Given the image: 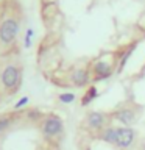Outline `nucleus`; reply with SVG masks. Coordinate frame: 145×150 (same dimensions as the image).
I'll return each instance as SVG.
<instances>
[{
  "label": "nucleus",
  "mask_w": 145,
  "mask_h": 150,
  "mask_svg": "<svg viewBox=\"0 0 145 150\" xmlns=\"http://www.w3.org/2000/svg\"><path fill=\"white\" fill-rule=\"evenodd\" d=\"M19 31V21L13 16L5 17L0 22V45L2 47H13Z\"/></svg>",
  "instance_id": "obj_4"
},
{
  "label": "nucleus",
  "mask_w": 145,
  "mask_h": 150,
  "mask_svg": "<svg viewBox=\"0 0 145 150\" xmlns=\"http://www.w3.org/2000/svg\"><path fill=\"white\" fill-rule=\"evenodd\" d=\"M22 66L16 61H5L0 66V97H9L20 89Z\"/></svg>",
  "instance_id": "obj_1"
},
{
  "label": "nucleus",
  "mask_w": 145,
  "mask_h": 150,
  "mask_svg": "<svg viewBox=\"0 0 145 150\" xmlns=\"http://www.w3.org/2000/svg\"><path fill=\"white\" fill-rule=\"evenodd\" d=\"M139 150H145V139L139 144Z\"/></svg>",
  "instance_id": "obj_17"
},
{
  "label": "nucleus",
  "mask_w": 145,
  "mask_h": 150,
  "mask_svg": "<svg viewBox=\"0 0 145 150\" xmlns=\"http://www.w3.org/2000/svg\"><path fill=\"white\" fill-rule=\"evenodd\" d=\"M109 120H111V116L108 114V112L91 111L86 114V117H84V128H86L89 133L98 136L108 125H109Z\"/></svg>",
  "instance_id": "obj_5"
},
{
  "label": "nucleus",
  "mask_w": 145,
  "mask_h": 150,
  "mask_svg": "<svg viewBox=\"0 0 145 150\" xmlns=\"http://www.w3.org/2000/svg\"><path fill=\"white\" fill-rule=\"evenodd\" d=\"M69 81L72 83V86H75V88H84V86H87V84L92 81L91 70H89V69H83V67L75 69L73 72L70 74Z\"/></svg>",
  "instance_id": "obj_8"
},
{
  "label": "nucleus",
  "mask_w": 145,
  "mask_h": 150,
  "mask_svg": "<svg viewBox=\"0 0 145 150\" xmlns=\"http://www.w3.org/2000/svg\"><path fill=\"white\" fill-rule=\"evenodd\" d=\"M28 102H30V98L28 97H22V98H19V100L14 103V106H13V110L14 111H19V110H22L25 105H28Z\"/></svg>",
  "instance_id": "obj_14"
},
{
  "label": "nucleus",
  "mask_w": 145,
  "mask_h": 150,
  "mask_svg": "<svg viewBox=\"0 0 145 150\" xmlns=\"http://www.w3.org/2000/svg\"><path fill=\"white\" fill-rule=\"evenodd\" d=\"M58 100L61 103H65V105H69V103H73L77 100V96H75L73 92H63L58 96Z\"/></svg>",
  "instance_id": "obj_13"
},
{
  "label": "nucleus",
  "mask_w": 145,
  "mask_h": 150,
  "mask_svg": "<svg viewBox=\"0 0 145 150\" xmlns=\"http://www.w3.org/2000/svg\"><path fill=\"white\" fill-rule=\"evenodd\" d=\"M17 122L16 112H9V114H0V134L6 133L11 130V127Z\"/></svg>",
  "instance_id": "obj_10"
},
{
  "label": "nucleus",
  "mask_w": 145,
  "mask_h": 150,
  "mask_svg": "<svg viewBox=\"0 0 145 150\" xmlns=\"http://www.w3.org/2000/svg\"><path fill=\"white\" fill-rule=\"evenodd\" d=\"M33 35H34L33 28H28L27 33H25V41H23V45H25V49H30V47H31V39H33Z\"/></svg>",
  "instance_id": "obj_15"
},
{
  "label": "nucleus",
  "mask_w": 145,
  "mask_h": 150,
  "mask_svg": "<svg viewBox=\"0 0 145 150\" xmlns=\"http://www.w3.org/2000/svg\"><path fill=\"white\" fill-rule=\"evenodd\" d=\"M134 52V45L133 47H130L128 50L125 52L123 55L120 56V61H119V64H117V67H115V70L117 72H120V70H123V67H125V64L128 63V59H130V56H131V53Z\"/></svg>",
  "instance_id": "obj_12"
},
{
  "label": "nucleus",
  "mask_w": 145,
  "mask_h": 150,
  "mask_svg": "<svg viewBox=\"0 0 145 150\" xmlns=\"http://www.w3.org/2000/svg\"><path fill=\"white\" fill-rule=\"evenodd\" d=\"M28 117H30L33 122H41V119H42L44 116H42V112H41V111L33 110V111H28Z\"/></svg>",
  "instance_id": "obj_16"
},
{
  "label": "nucleus",
  "mask_w": 145,
  "mask_h": 150,
  "mask_svg": "<svg viewBox=\"0 0 145 150\" xmlns=\"http://www.w3.org/2000/svg\"><path fill=\"white\" fill-rule=\"evenodd\" d=\"M137 131L133 127H119V141L115 147L119 150H133L137 142Z\"/></svg>",
  "instance_id": "obj_7"
},
{
  "label": "nucleus",
  "mask_w": 145,
  "mask_h": 150,
  "mask_svg": "<svg viewBox=\"0 0 145 150\" xmlns=\"http://www.w3.org/2000/svg\"><path fill=\"white\" fill-rule=\"evenodd\" d=\"M39 130L47 139H55L63 134L64 131V122L56 114H47L39 122Z\"/></svg>",
  "instance_id": "obj_2"
},
{
  "label": "nucleus",
  "mask_w": 145,
  "mask_h": 150,
  "mask_svg": "<svg viewBox=\"0 0 145 150\" xmlns=\"http://www.w3.org/2000/svg\"><path fill=\"white\" fill-rule=\"evenodd\" d=\"M97 138L100 139V141H103V142H106V144L115 145V144H117V141H119V127L108 125L106 128L97 136Z\"/></svg>",
  "instance_id": "obj_9"
},
{
  "label": "nucleus",
  "mask_w": 145,
  "mask_h": 150,
  "mask_svg": "<svg viewBox=\"0 0 145 150\" xmlns=\"http://www.w3.org/2000/svg\"><path fill=\"white\" fill-rule=\"evenodd\" d=\"M91 78H92V83H97V81H103V80L109 78L112 74H114V64L112 63H108L105 59H98L95 63H92L91 66Z\"/></svg>",
  "instance_id": "obj_6"
},
{
  "label": "nucleus",
  "mask_w": 145,
  "mask_h": 150,
  "mask_svg": "<svg viewBox=\"0 0 145 150\" xmlns=\"http://www.w3.org/2000/svg\"><path fill=\"white\" fill-rule=\"evenodd\" d=\"M109 116H111V120L119 122L122 127H133L139 120L140 110L134 108L133 105H122L115 108V110H112Z\"/></svg>",
  "instance_id": "obj_3"
},
{
  "label": "nucleus",
  "mask_w": 145,
  "mask_h": 150,
  "mask_svg": "<svg viewBox=\"0 0 145 150\" xmlns=\"http://www.w3.org/2000/svg\"><path fill=\"white\" fill-rule=\"evenodd\" d=\"M97 97H98L97 86L95 84H89L86 88V91H84V94H83V97H81V106H89Z\"/></svg>",
  "instance_id": "obj_11"
}]
</instances>
